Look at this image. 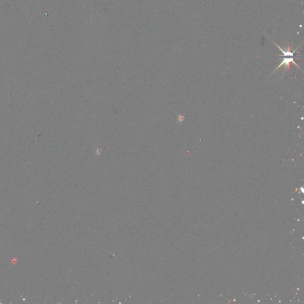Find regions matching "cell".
Wrapping results in <instances>:
<instances>
[{
    "mask_svg": "<svg viewBox=\"0 0 304 304\" xmlns=\"http://www.w3.org/2000/svg\"><path fill=\"white\" fill-rule=\"evenodd\" d=\"M290 62H293V63L295 65H296L297 67H299V66L296 64V62H295L293 57L288 58L287 57H285V58H283V59L282 62L280 64V65L277 67V69L275 70V72H276L278 69H279L280 67H282V65H285V67H289V64H290Z\"/></svg>",
    "mask_w": 304,
    "mask_h": 304,
    "instance_id": "cell-1",
    "label": "cell"
}]
</instances>
